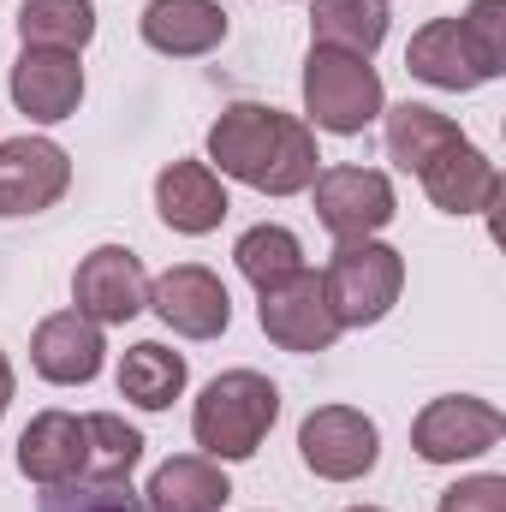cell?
Segmentation results:
<instances>
[{"mask_svg":"<svg viewBox=\"0 0 506 512\" xmlns=\"http://www.w3.org/2000/svg\"><path fill=\"white\" fill-rule=\"evenodd\" d=\"M209 161L227 179L262 191V197L310 191V179L322 173L316 131L304 126L298 114H280V108H262V102L221 108V120L209 126Z\"/></svg>","mask_w":506,"mask_h":512,"instance_id":"cell-1","label":"cell"},{"mask_svg":"<svg viewBox=\"0 0 506 512\" xmlns=\"http://www.w3.org/2000/svg\"><path fill=\"white\" fill-rule=\"evenodd\" d=\"M274 417H280V387L256 370H227L203 387V399L191 411V435H197L203 459L227 465V459H251L268 441Z\"/></svg>","mask_w":506,"mask_h":512,"instance_id":"cell-2","label":"cell"},{"mask_svg":"<svg viewBox=\"0 0 506 512\" xmlns=\"http://www.w3.org/2000/svg\"><path fill=\"white\" fill-rule=\"evenodd\" d=\"M322 292L340 328H376L405 292V256L381 239H340L322 268Z\"/></svg>","mask_w":506,"mask_h":512,"instance_id":"cell-3","label":"cell"},{"mask_svg":"<svg viewBox=\"0 0 506 512\" xmlns=\"http://www.w3.org/2000/svg\"><path fill=\"white\" fill-rule=\"evenodd\" d=\"M381 108H387V96H381V72L370 60L310 42V60H304V114L316 120V131L358 137Z\"/></svg>","mask_w":506,"mask_h":512,"instance_id":"cell-4","label":"cell"},{"mask_svg":"<svg viewBox=\"0 0 506 512\" xmlns=\"http://www.w3.org/2000/svg\"><path fill=\"white\" fill-rule=\"evenodd\" d=\"M256 298H262V304H256V322H262V334H268L280 352L310 358V352H328V346L340 340V316H334V304H328V292H322V274L298 268V274H286L280 286H268V292H256Z\"/></svg>","mask_w":506,"mask_h":512,"instance_id":"cell-5","label":"cell"},{"mask_svg":"<svg viewBox=\"0 0 506 512\" xmlns=\"http://www.w3.org/2000/svg\"><path fill=\"white\" fill-rule=\"evenodd\" d=\"M501 435H506V417L489 399H477V393L429 399V405L417 411V423H411V447H417V459H429V465L477 459V453H489Z\"/></svg>","mask_w":506,"mask_h":512,"instance_id":"cell-6","label":"cell"},{"mask_svg":"<svg viewBox=\"0 0 506 512\" xmlns=\"http://www.w3.org/2000/svg\"><path fill=\"white\" fill-rule=\"evenodd\" d=\"M298 459L316 477H328V483H358V477L376 471L381 435L376 423L364 411H352V405H316L304 417V429H298Z\"/></svg>","mask_w":506,"mask_h":512,"instance_id":"cell-7","label":"cell"},{"mask_svg":"<svg viewBox=\"0 0 506 512\" xmlns=\"http://www.w3.org/2000/svg\"><path fill=\"white\" fill-rule=\"evenodd\" d=\"M310 191H316V221L334 239H376L399 209L387 173H376V167H322L310 179Z\"/></svg>","mask_w":506,"mask_h":512,"instance_id":"cell-8","label":"cell"},{"mask_svg":"<svg viewBox=\"0 0 506 512\" xmlns=\"http://www.w3.org/2000/svg\"><path fill=\"white\" fill-rule=\"evenodd\" d=\"M149 310H155L173 334H185V340H215V334H227V322H233V298H227L221 274L203 268V262H179V268L155 274V280H149Z\"/></svg>","mask_w":506,"mask_h":512,"instance_id":"cell-9","label":"cell"},{"mask_svg":"<svg viewBox=\"0 0 506 512\" xmlns=\"http://www.w3.org/2000/svg\"><path fill=\"white\" fill-rule=\"evenodd\" d=\"M66 185H72V161L60 143H48V137H6L0 143V221L54 209L66 197Z\"/></svg>","mask_w":506,"mask_h":512,"instance_id":"cell-10","label":"cell"},{"mask_svg":"<svg viewBox=\"0 0 506 512\" xmlns=\"http://www.w3.org/2000/svg\"><path fill=\"white\" fill-rule=\"evenodd\" d=\"M72 298H78V310H84L90 322L120 328V322H131V316L149 304V274H143L137 251H126V245H102V251H90L84 262H78Z\"/></svg>","mask_w":506,"mask_h":512,"instance_id":"cell-11","label":"cell"},{"mask_svg":"<svg viewBox=\"0 0 506 512\" xmlns=\"http://www.w3.org/2000/svg\"><path fill=\"white\" fill-rule=\"evenodd\" d=\"M102 322H90L84 310H60V316H42L36 334H30V364L36 376L54 387H84L102 376Z\"/></svg>","mask_w":506,"mask_h":512,"instance_id":"cell-12","label":"cell"},{"mask_svg":"<svg viewBox=\"0 0 506 512\" xmlns=\"http://www.w3.org/2000/svg\"><path fill=\"white\" fill-rule=\"evenodd\" d=\"M12 102H18V114H30L36 126L72 120L78 102H84V66H78V54L24 48L18 66H12Z\"/></svg>","mask_w":506,"mask_h":512,"instance_id":"cell-13","label":"cell"},{"mask_svg":"<svg viewBox=\"0 0 506 512\" xmlns=\"http://www.w3.org/2000/svg\"><path fill=\"white\" fill-rule=\"evenodd\" d=\"M155 209H161V221L173 233L203 239V233H215L227 221L233 203H227V185H221V173L209 161H167L155 173Z\"/></svg>","mask_w":506,"mask_h":512,"instance_id":"cell-14","label":"cell"},{"mask_svg":"<svg viewBox=\"0 0 506 512\" xmlns=\"http://www.w3.org/2000/svg\"><path fill=\"white\" fill-rule=\"evenodd\" d=\"M18 471L36 483V489H60L72 477L90 471V441H84V417L72 411H42L24 423L18 435Z\"/></svg>","mask_w":506,"mask_h":512,"instance_id":"cell-15","label":"cell"},{"mask_svg":"<svg viewBox=\"0 0 506 512\" xmlns=\"http://www.w3.org/2000/svg\"><path fill=\"white\" fill-rule=\"evenodd\" d=\"M417 179H423L429 203L447 209V215H489L495 197H501V173H495V161H489L477 143H453V149H441Z\"/></svg>","mask_w":506,"mask_h":512,"instance_id":"cell-16","label":"cell"},{"mask_svg":"<svg viewBox=\"0 0 506 512\" xmlns=\"http://www.w3.org/2000/svg\"><path fill=\"white\" fill-rule=\"evenodd\" d=\"M143 42L155 54H173V60H197L209 48H221L227 36V12L221 0H149L143 18H137Z\"/></svg>","mask_w":506,"mask_h":512,"instance_id":"cell-17","label":"cell"},{"mask_svg":"<svg viewBox=\"0 0 506 512\" xmlns=\"http://www.w3.org/2000/svg\"><path fill=\"white\" fill-rule=\"evenodd\" d=\"M227 501H233V483H227V471H221L215 459H203V453L167 459V465L149 477V489H143V507L149 512H221Z\"/></svg>","mask_w":506,"mask_h":512,"instance_id":"cell-18","label":"cell"},{"mask_svg":"<svg viewBox=\"0 0 506 512\" xmlns=\"http://www.w3.org/2000/svg\"><path fill=\"white\" fill-rule=\"evenodd\" d=\"M405 72L423 78V84H435V90H459V96L483 84V72H477L471 48L459 36V18H429L411 36V48H405Z\"/></svg>","mask_w":506,"mask_h":512,"instance_id":"cell-19","label":"cell"},{"mask_svg":"<svg viewBox=\"0 0 506 512\" xmlns=\"http://www.w3.org/2000/svg\"><path fill=\"white\" fill-rule=\"evenodd\" d=\"M381 114H387V161H399L405 173H423L441 149L465 143V131L447 114L423 108V102H399V108H381Z\"/></svg>","mask_w":506,"mask_h":512,"instance_id":"cell-20","label":"cell"},{"mask_svg":"<svg viewBox=\"0 0 506 512\" xmlns=\"http://www.w3.org/2000/svg\"><path fill=\"white\" fill-rule=\"evenodd\" d=\"M310 30H316V48H340V54L370 60L387 42V0H316Z\"/></svg>","mask_w":506,"mask_h":512,"instance_id":"cell-21","label":"cell"},{"mask_svg":"<svg viewBox=\"0 0 506 512\" xmlns=\"http://www.w3.org/2000/svg\"><path fill=\"white\" fill-rule=\"evenodd\" d=\"M185 358L167 352L161 340H137L126 358H120V399L143 405V411H167L179 393H185Z\"/></svg>","mask_w":506,"mask_h":512,"instance_id":"cell-22","label":"cell"},{"mask_svg":"<svg viewBox=\"0 0 506 512\" xmlns=\"http://www.w3.org/2000/svg\"><path fill=\"white\" fill-rule=\"evenodd\" d=\"M18 36H24V48L78 54L96 36V0H24L18 6Z\"/></svg>","mask_w":506,"mask_h":512,"instance_id":"cell-23","label":"cell"},{"mask_svg":"<svg viewBox=\"0 0 506 512\" xmlns=\"http://www.w3.org/2000/svg\"><path fill=\"white\" fill-rule=\"evenodd\" d=\"M233 256H239V274L251 280L256 292H268V286H280L286 274L304 268V245H298V233H292V227H274V221L251 227V233L233 245Z\"/></svg>","mask_w":506,"mask_h":512,"instance_id":"cell-24","label":"cell"},{"mask_svg":"<svg viewBox=\"0 0 506 512\" xmlns=\"http://www.w3.org/2000/svg\"><path fill=\"white\" fill-rule=\"evenodd\" d=\"M84 441H90V471L84 477H131L143 459V435L114 411H90L84 417Z\"/></svg>","mask_w":506,"mask_h":512,"instance_id":"cell-25","label":"cell"},{"mask_svg":"<svg viewBox=\"0 0 506 512\" xmlns=\"http://www.w3.org/2000/svg\"><path fill=\"white\" fill-rule=\"evenodd\" d=\"M36 512H149V507L131 489V477H72V483L48 489Z\"/></svg>","mask_w":506,"mask_h":512,"instance_id":"cell-26","label":"cell"},{"mask_svg":"<svg viewBox=\"0 0 506 512\" xmlns=\"http://www.w3.org/2000/svg\"><path fill=\"white\" fill-rule=\"evenodd\" d=\"M459 36H465V48L477 60L483 84L501 78L506 72V0H471L465 18H459Z\"/></svg>","mask_w":506,"mask_h":512,"instance_id":"cell-27","label":"cell"},{"mask_svg":"<svg viewBox=\"0 0 506 512\" xmlns=\"http://www.w3.org/2000/svg\"><path fill=\"white\" fill-rule=\"evenodd\" d=\"M435 512H506V477H465L441 495Z\"/></svg>","mask_w":506,"mask_h":512,"instance_id":"cell-28","label":"cell"},{"mask_svg":"<svg viewBox=\"0 0 506 512\" xmlns=\"http://www.w3.org/2000/svg\"><path fill=\"white\" fill-rule=\"evenodd\" d=\"M6 405H12V364H6V352H0V417H6Z\"/></svg>","mask_w":506,"mask_h":512,"instance_id":"cell-29","label":"cell"},{"mask_svg":"<svg viewBox=\"0 0 506 512\" xmlns=\"http://www.w3.org/2000/svg\"><path fill=\"white\" fill-rule=\"evenodd\" d=\"M352 512H381V507H352Z\"/></svg>","mask_w":506,"mask_h":512,"instance_id":"cell-30","label":"cell"}]
</instances>
